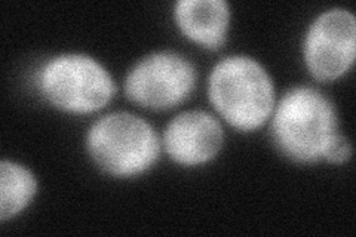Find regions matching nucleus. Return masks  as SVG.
I'll use <instances>...</instances> for the list:
<instances>
[{
	"label": "nucleus",
	"mask_w": 356,
	"mask_h": 237,
	"mask_svg": "<svg viewBox=\"0 0 356 237\" xmlns=\"http://www.w3.org/2000/svg\"><path fill=\"white\" fill-rule=\"evenodd\" d=\"M211 103L232 126L254 131L270 117L275 88L264 67L245 55L221 60L209 76Z\"/></svg>",
	"instance_id": "nucleus-1"
},
{
	"label": "nucleus",
	"mask_w": 356,
	"mask_h": 237,
	"mask_svg": "<svg viewBox=\"0 0 356 237\" xmlns=\"http://www.w3.org/2000/svg\"><path fill=\"white\" fill-rule=\"evenodd\" d=\"M337 131V116L331 101L318 89L297 86L288 91L277 106L273 140L284 154L296 162H315Z\"/></svg>",
	"instance_id": "nucleus-2"
},
{
	"label": "nucleus",
	"mask_w": 356,
	"mask_h": 237,
	"mask_svg": "<svg viewBox=\"0 0 356 237\" xmlns=\"http://www.w3.org/2000/svg\"><path fill=\"white\" fill-rule=\"evenodd\" d=\"M92 161L110 175L134 177L158 161L161 145L149 123L131 113H111L95 122L86 137Z\"/></svg>",
	"instance_id": "nucleus-3"
},
{
	"label": "nucleus",
	"mask_w": 356,
	"mask_h": 237,
	"mask_svg": "<svg viewBox=\"0 0 356 237\" xmlns=\"http://www.w3.org/2000/svg\"><path fill=\"white\" fill-rule=\"evenodd\" d=\"M39 85L51 104L79 115L102 110L116 92L110 73L82 54L55 56L42 69Z\"/></svg>",
	"instance_id": "nucleus-4"
},
{
	"label": "nucleus",
	"mask_w": 356,
	"mask_h": 237,
	"mask_svg": "<svg viewBox=\"0 0 356 237\" xmlns=\"http://www.w3.org/2000/svg\"><path fill=\"white\" fill-rule=\"evenodd\" d=\"M196 86V70L186 56L154 52L132 67L127 76V97L144 108L168 110L181 104Z\"/></svg>",
	"instance_id": "nucleus-5"
},
{
	"label": "nucleus",
	"mask_w": 356,
	"mask_h": 237,
	"mask_svg": "<svg viewBox=\"0 0 356 237\" xmlns=\"http://www.w3.org/2000/svg\"><path fill=\"white\" fill-rule=\"evenodd\" d=\"M356 52V19L352 13L334 8L319 15L305 39L307 69L318 81H336L346 73Z\"/></svg>",
	"instance_id": "nucleus-6"
},
{
	"label": "nucleus",
	"mask_w": 356,
	"mask_h": 237,
	"mask_svg": "<svg viewBox=\"0 0 356 237\" xmlns=\"http://www.w3.org/2000/svg\"><path fill=\"white\" fill-rule=\"evenodd\" d=\"M220 122L207 111H184L171 120L163 135L166 153L172 161L186 166L209 162L222 145Z\"/></svg>",
	"instance_id": "nucleus-7"
},
{
	"label": "nucleus",
	"mask_w": 356,
	"mask_h": 237,
	"mask_svg": "<svg viewBox=\"0 0 356 237\" xmlns=\"http://www.w3.org/2000/svg\"><path fill=\"white\" fill-rule=\"evenodd\" d=\"M174 14L188 39L209 49H218L225 43L230 21V6L225 0H180Z\"/></svg>",
	"instance_id": "nucleus-8"
},
{
	"label": "nucleus",
	"mask_w": 356,
	"mask_h": 237,
	"mask_svg": "<svg viewBox=\"0 0 356 237\" xmlns=\"http://www.w3.org/2000/svg\"><path fill=\"white\" fill-rule=\"evenodd\" d=\"M38 191V181L27 167L15 162L0 163V220L6 221L27 208Z\"/></svg>",
	"instance_id": "nucleus-9"
},
{
	"label": "nucleus",
	"mask_w": 356,
	"mask_h": 237,
	"mask_svg": "<svg viewBox=\"0 0 356 237\" xmlns=\"http://www.w3.org/2000/svg\"><path fill=\"white\" fill-rule=\"evenodd\" d=\"M350 154H352V147L349 140L340 132H336L330 138L322 157L331 163H344L349 159Z\"/></svg>",
	"instance_id": "nucleus-10"
}]
</instances>
